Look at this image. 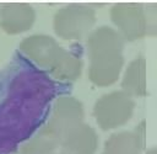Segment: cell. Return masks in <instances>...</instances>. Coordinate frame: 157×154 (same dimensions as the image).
Returning <instances> with one entry per match:
<instances>
[{
    "label": "cell",
    "mask_w": 157,
    "mask_h": 154,
    "mask_svg": "<svg viewBox=\"0 0 157 154\" xmlns=\"http://www.w3.org/2000/svg\"><path fill=\"white\" fill-rule=\"evenodd\" d=\"M61 154H65V153H61Z\"/></svg>",
    "instance_id": "obj_12"
},
{
    "label": "cell",
    "mask_w": 157,
    "mask_h": 154,
    "mask_svg": "<svg viewBox=\"0 0 157 154\" xmlns=\"http://www.w3.org/2000/svg\"><path fill=\"white\" fill-rule=\"evenodd\" d=\"M81 68V60L61 48L55 62L50 67L49 73L58 80H75L80 76Z\"/></svg>",
    "instance_id": "obj_10"
},
{
    "label": "cell",
    "mask_w": 157,
    "mask_h": 154,
    "mask_svg": "<svg viewBox=\"0 0 157 154\" xmlns=\"http://www.w3.org/2000/svg\"><path fill=\"white\" fill-rule=\"evenodd\" d=\"M92 9L83 5H69L54 16V31L64 39H80L94 25Z\"/></svg>",
    "instance_id": "obj_2"
},
{
    "label": "cell",
    "mask_w": 157,
    "mask_h": 154,
    "mask_svg": "<svg viewBox=\"0 0 157 154\" xmlns=\"http://www.w3.org/2000/svg\"><path fill=\"white\" fill-rule=\"evenodd\" d=\"M18 49L34 64L48 69H50L61 51L52 37L44 34H34L25 38L20 43Z\"/></svg>",
    "instance_id": "obj_4"
},
{
    "label": "cell",
    "mask_w": 157,
    "mask_h": 154,
    "mask_svg": "<svg viewBox=\"0 0 157 154\" xmlns=\"http://www.w3.org/2000/svg\"><path fill=\"white\" fill-rule=\"evenodd\" d=\"M103 154H137L135 138L128 132L112 134L104 144Z\"/></svg>",
    "instance_id": "obj_11"
},
{
    "label": "cell",
    "mask_w": 157,
    "mask_h": 154,
    "mask_svg": "<svg viewBox=\"0 0 157 154\" xmlns=\"http://www.w3.org/2000/svg\"><path fill=\"white\" fill-rule=\"evenodd\" d=\"M91 58L90 79L98 86L113 84L123 64V41L118 32L109 27H99L87 39Z\"/></svg>",
    "instance_id": "obj_1"
},
{
    "label": "cell",
    "mask_w": 157,
    "mask_h": 154,
    "mask_svg": "<svg viewBox=\"0 0 157 154\" xmlns=\"http://www.w3.org/2000/svg\"><path fill=\"white\" fill-rule=\"evenodd\" d=\"M132 111V101L124 92H112L102 96L94 105V117L101 128L112 129L124 124Z\"/></svg>",
    "instance_id": "obj_3"
},
{
    "label": "cell",
    "mask_w": 157,
    "mask_h": 154,
    "mask_svg": "<svg viewBox=\"0 0 157 154\" xmlns=\"http://www.w3.org/2000/svg\"><path fill=\"white\" fill-rule=\"evenodd\" d=\"M96 132L87 124L80 123L61 137L65 154H93L97 148Z\"/></svg>",
    "instance_id": "obj_7"
},
{
    "label": "cell",
    "mask_w": 157,
    "mask_h": 154,
    "mask_svg": "<svg viewBox=\"0 0 157 154\" xmlns=\"http://www.w3.org/2000/svg\"><path fill=\"white\" fill-rule=\"evenodd\" d=\"M137 9L130 5H115L110 10L112 21L128 39L141 34V22Z\"/></svg>",
    "instance_id": "obj_8"
},
{
    "label": "cell",
    "mask_w": 157,
    "mask_h": 154,
    "mask_svg": "<svg viewBox=\"0 0 157 154\" xmlns=\"http://www.w3.org/2000/svg\"><path fill=\"white\" fill-rule=\"evenodd\" d=\"M36 18V12L27 4H5L0 6V28L7 34L28 31Z\"/></svg>",
    "instance_id": "obj_6"
},
{
    "label": "cell",
    "mask_w": 157,
    "mask_h": 154,
    "mask_svg": "<svg viewBox=\"0 0 157 154\" xmlns=\"http://www.w3.org/2000/svg\"><path fill=\"white\" fill-rule=\"evenodd\" d=\"M60 137L50 129L48 126L43 127L37 134L26 140L21 148V154H53V150L56 148Z\"/></svg>",
    "instance_id": "obj_9"
},
{
    "label": "cell",
    "mask_w": 157,
    "mask_h": 154,
    "mask_svg": "<svg viewBox=\"0 0 157 154\" xmlns=\"http://www.w3.org/2000/svg\"><path fill=\"white\" fill-rule=\"evenodd\" d=\"M82 107L72 97H60L55 101L48 127L60 138L75 126L82 123Z\"/></svg>",
    "instance_id": "obj_5"
}]
</instances>
